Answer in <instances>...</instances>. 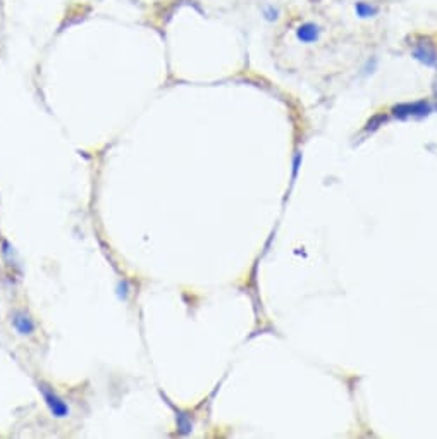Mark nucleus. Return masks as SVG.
<instances>
[{
    "label": "nucleus",
    "mask_w": 437,
    "mask_h": 439,
    "mask_svg": "<svg viewBox=\"0 0 437 439\" xmlns=\"http://www.w3.org/2000/svg\"><path fill=\"white\" fill-rule=\"evenodd\" d=\"M119 299L128 300V281H121L119 282Z\"/></svg>",
    "instance_id": "10"
},
{
    "label": "nucleus",
    "mask_w": 437,
    "mask_h": 439,
    "mask_svg": "<svg viewBox=\"0 0 437 439\" xmlns=\"http://www.w3.org/2000/svg\"><path fill=\"white\" fill-rule=\"evenodd\" d=\"M412 53L419 63L424 64V66L432 67L437 64V51L431 41H422V44H417L415 47H413Z\"/></svg>",
    "instance_id": "4"
},
{
    "label": "nucleus",
    "mask_w": 437,
    "mask_h": 439,
    "mask_svg": "<svg viewBox=\"0 0 437 439\" xmlns=\"http://www.w3.org/2000/svg\"><path fill=\"white\" fill-rule=\"evenodd\" d=\"M432 112L431 102L415 100V102H401L393 107V116L400 121L406 119H424Z\"/></svg>",
    "instance_id": "1"
},
{
    "label": "nucleus",
    "mask_w": 437,
    "mask_h": 439,
    "mask_svg": "<svg viewBox=\"0 0 437 439\" xmlns=\"http://www.w3.org/2000/svg\"><path fill=\"white\" fill-rule=\"evenodd\" d=\"M38 389H40L41 396H44L45 405H47V408L51 410L52 417H56V419L69 417V414H71L69 405L64 402V398H60V396L53 391L52 386H48V384H45V383H40L38 384Z\"/></svg>",
    "instance_id": "2"
},
{
    "label": "nucleus",
    "mask_w": 437,
    "mask_h": 439,
    "mask_svg": "<svg viewBox=\"0 0 437 439\" xmlns=\"http://www.w3.org/2000/svg\"><path fill=\"white\" fill-rule=\"evenodd\" d=\"M320 37V28L315 22H303L298 26L296 30V38L301 44H313V41L319 40Z\"/></svg>",
    "instance_id": "5"
},
{
    "label": "nucleus",
    "mask_w": 437,
    "mask_h": 439,
    "mask_svg": "<svg viewBox=\"0 0 437 439\" xmlns=\"http://www.w3.org/2000/svg\"><path fill=\"white\" fill-rule=\"evenodd\" d=\"M263 18L267 19V21H278L279 19V9L274 6H266L263 7Z\"/></svg>",
    "instance_id": "9"
},
{
    "label": "nucleus",
    "mask_w": 437,
    "mask_h": 439,
    "mask_svg": "<svg viewBox=\"0 0 437 439\" xmlns=\"http://www.w3.org/2000/svg\"><path fill=\"white\" fill-rule=\"evenodd\" d=\"M11 324H13V327L19 336H32L34 329H37L32 315L26 314L25 310H14L13 315H11Z\"/></svg>",
    "instance_id": "3"
},
{
    "label": "nucleus",
    "mask_w": 437,
    "mask_h": 439,
    "mask_svg": "<svg viewBox=\"0 0 437 439\" xmlns=\"http://www.w3.org/2000/svg\"><path fill=\"white\" fill-rule=\"evenodd\" d=\"M386 121H387V117L384 116V114H377V116H374L369 121V124H367V131H375V129L381 128Z\"/></svg>",
    "instance_id": "8"
},
{
    "label": "nucleus",
    "mask_w": 437,
    "mask_h": 439,
    "mask_svg": "<svg viewBox=\"0 0 437 439\" xmlns=\"http://www.w3.org/2000/svg\"><path fill=\"white\" fill-rule=\"evenodd\" d=\"M174 410H176V422H178L179 434H181V436H186V434H190L191 431H193V421H191L190 414H186V412L178 410V408H174Z\"/></svg>",
    "instance_id": "6"
},
{
    "label": "nucleus",
    "mask_w": 437,
    "mask_h": 439,
    "mask_svg": "<svg viewBox=\"0 0 437 439\" xmlns=\"http://www.w3.org/2000/svg\"><path fill=\"white\" fill-rule=\"evenodd\" d=\"M355 13H356V16H358V18L369 19V18L377 16L379 9L374 6V4H369V2H356V4H355Z\"/></svg>",
    "instance_id": "7"
}]
</instances>
